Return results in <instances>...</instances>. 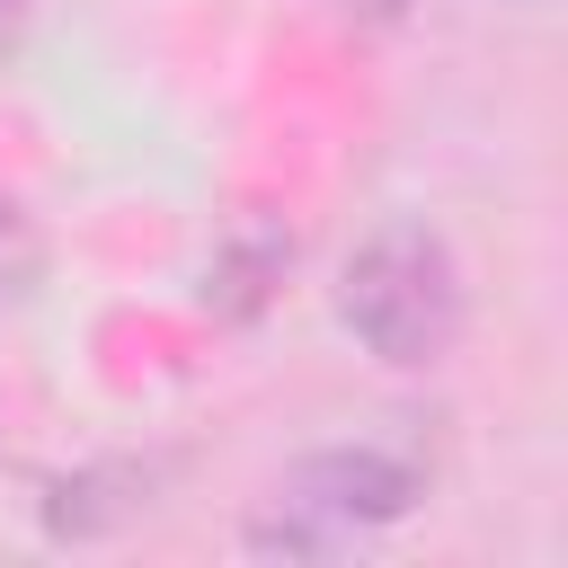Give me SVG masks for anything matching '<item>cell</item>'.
I'll list each match as a JSON object with an SVG mask.
<instances>
[{
  "label": "cell",
  "instance_id": "cell-5",
  "mask_svg": "<svg viewBox=\"0 0 568 568\" xmlns=\"http://www.w3.org/2000/svg\"><path fill=\"white\" fill-rule=\"evenodd\" d=\"M36 275H44V231L18 195H0V302H27Z\"/></svg>",
  "mask_w": 568,
  "mask_h": 568
},
{
  "label": "cell",
  "instance_id": "cell-3",
  "mask_svg": "<svg viewBox=\"0 0 568 568\" xmlns=\"http://www.w3.org/2000/svg\"><path fill=\"white\" fill-rule=\"evenodd\" d=\"M160 506V462H89L71 479H53L44 497V532L53 541H98V532H124Z\"/></svg>",
  "mask_w": 568,
  "mask_h": 568
},
{
  "label": "cell",
  "instance_id": "cell-7",
  "mask_svg": "<svg viewBox=\"0 0 568 568\" xmlns=\"http://www.w3.org/2000/svg\"><path fill=\"white\" fill-rule=\"evenodd\" d=\"M355 9H364V18H399L408 0H355Z\"/></svg>",
  "mask_w": 568,
  "mask_h": 568
},
{
  "label": "cell",
  "instance_id": "cell-4",
  "mask_svg": "<svg viewBox=\"0 0 568 568\" xmlns=\"http://www.w3.org/2000/svg\"><path fill=\"white\" fill-rule=\"evenodd\" d=\"M284 266H293V231L284 222H240L204 266V311L213 320H257L266 293L284 284Z\"/></svg>",
  "mask_w": 568,
  "mask_h": 568
},
{
  "label": "cell",
  "instance_id": "cell-2",
  "mask_svg": "<svg viewBox=\"0 0 568 568\" xmlns=\"http://www.w3.org/2000/svg\"><path fill=\"white\" fill-rule=\"evenodd\" d=\"M417 497H426L417 462L373 453V444H337V453H311V462L284 470L275 506L248 524V550H266V559H275V550H284V559H320V550H337L346 532L399 524Z\"/></svg>",
  "mask_w": 568,
  "mask_h": 568
},
{
  "label": "cell",
  "instance_id": "cell-1",
  "mask_svg": "<svg viewBox=\"0 0 568 568\" xmlns=\"http://www.w3.org/2000/svg\"><path fill=\"white\" fill-rule=\"evenodd\" d=\"M337 320L355 328L364 355L417 373V364H444L462 346V266L444 248V231L426 222H382L346 275H337Z\"/></svg>",
  "mask_w": 568,
  "mask_h": 568
},
{
  "label": "cell",
  "instance_id": "cell-6",
  "mask_svg": "<svg viewBox=\"0 0 568 568\" xmlns=\"http://www.w3.org/2000/svg\"><path fill=\"white\" fill-rule=\"evenodd\" d=\"M18 27H27V0H0V44H18Z\"/></svg>",
  "mask_w": 568,
  "mask_h": 568
}]
</instances>
